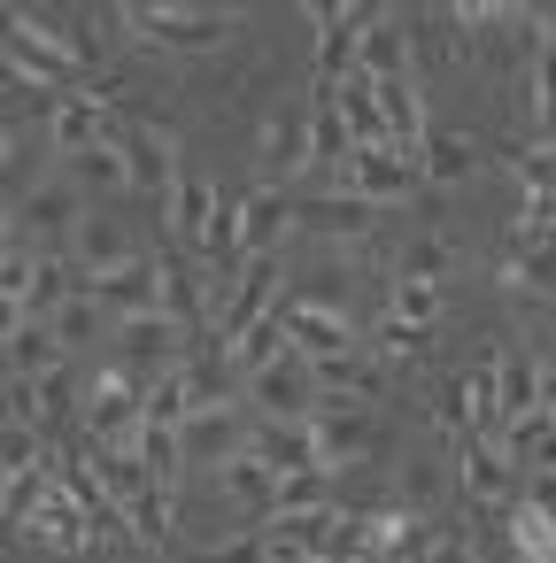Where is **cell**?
Segmentation results:
<instances>
[{
  "instance_id": "cell-29",
  "label": "cell",
  "mask_w": 556,
  "mask_h": 563,
  "mask_svg": "<svg viewBox=\"0 0 556 563\" xmlns=\"http://www.w3.org/2000/svg\"><path fill=\"white\" fill-rule=\"evenodd\" d=\"M209 217H217V194H209L201 178H178V186H171V232H178V240H201Z\"/></svg>"
},
{
  "instance_id": "cell-26",
  "label": "cell",
  "mask_w": 556,
  "mask_h": 563,
  "mask_svg": "<svg viewBox=\"0 0 556 563\" xmlns=\"http://www.w3.org/2000/svg\"><path fill=\"white\" fill-rule=\"evenodd\" d=\"M510 486V455H502V440H464V494L471 501H494Z\"/></svg>"
},
{
  "instance_id": "cell-2",
  "label": "cell",
  "mask_w": 556,
  "mask_h": 563,
  "mask_svg": "<svg viewBox=\"0 0 556 563\" xmlns=\"http://www.w3.org/2000/svg\"><path fill=\"white\" fill-rule=\"evenodd\" d=\"M248 440H255V424H248V409L240 401H225V409H194L186 424H178V448H186V471H225V463H240L248 455Z\"/></svg>"
},
{
  "instance_id": "cell-17",
  "label": "cell",
  "mask_w": 556,
  "mask_h": 563,
  "mask_svg": "<svg viewBox=\"0 0 556 563\" xmlns=\"http://www.w3.org/2000/svg\"><path fill=\"white\" fill-rule=\"evenodd\" d=\"M117 147H124V163H132V186H140V194H171V186H178L171 140H163L155 124H132V132H117Z\"/></svg>"
},
{
  "instance_id": "cell-16",
  "label": "cell",
  "mask_w": 556,
  "mask_h": 563,
  "mask_svg": "<svg viewBox=\"0 0 556 563\" xmlns=\"http://www.w3.org/2000/svg\"><path fill=\"white\" fill-rule=\"evenodd\" d=\"M217 494H225L232 509H248V517H263V525H271V509H279V471L248 448L240 463H225V471H217Z\"/></svg>"
},
{
  "instance_id": "cell-37",
  "label": "cell",
  "mask_w": 556,
  "mask_h": 563,
  "mask_svg": "<svg viewBox=\"0 0 556 563\" xmlns=\"http://www.w3.org/2000/svg\"><path fill=\"white\" fill-rule=\"evenodd\" d=\"M9 240H17V201L0 194V247H9Z\"/></svg>"
},
{
  "instance_id": "cell-38",
  "label": "cell",
  "mask_w": 556,
  "mask_h": 563,
  "mask_svg": "<svg viewBox=\"0 0 556 563\" xmlns=\"http://www.w3.org/2000/svg\"><path fill=\"white\" fill-rule=\"evenodd\" d=\"M9 155H17V140H9V124H0V163H9Z\"/></svg>"
},
{
  "instance_id": "cell-14",
  "label": "cell",
  "mask_w": 556,
  "mask_h": 563,
  "mask_svg": "<svg viewBox=\"0 0 556 563\" xmlns=\"http://www.w3.org/2000/svg\"><path fill=\"white\" fill-rule=\"evenodd\" d=\"M70 355H63V340H55V324L47 317H32L9 347H0V378H17V386H40L47 371H63Z\"/></svg>"
},
{
  "instance_id": "cell-35",
  "label": "cell",
  "mask_w": 556,
  "mask_h": 563,
  "mask_svg": "<svg viewBox=\"0 0 556 563\" xmlns=\"http://www.w3.org/2000/svg\"><path fill=\"white\" fill-rule=\"evenodd\" d=\"M425 563H479V548H471L464 532H440V540L425 548Z\"/></svg>"
},
{
  "instance_id": "cell-36",
  "label": "cell",
  "mask_w": 556,
  "mask_h": 563,
  "mask_svg": "<svg viewBox=\"0 0 556 563\" xmlns=\"http://www.w3.org/2000/svg\"><path fill=\"white\" fill-rule=\"evenodd\" d=\"M541 124L556 132V47H541Z\"/></svg>"
},
{
  "instance_id": "cell-12",
  "label": "cell",
  "mask_w": 556,
  "mask_h": 563,
  "mask_svg": "<svg viewBox=\"0 0 556 563\" xmlns=\"http://www.w3.org/2000/svg\"><path fill=\"white\" fill-rule=\"evenodd\" d=\"M279 324H286V340L302 347V355H340V347H356V324L340 317V309H317V301H279Z\"/></svg>"
},
{
  "instance_id": "cell-31",
  "label": "cell",
  "mask_w": 556,
  "mask_h": 563,
  "mask_svg": "<svg viewBox=\"0 0 556 563\" xmlns=\"http://www.w3.org/2000/svg\"><path fill=\"white\" fill-rule=\"evenodd\" d=\"M309 155H317V163H332V170L356 155V140H348V124L332 117V101H317V117H309Z\"/></svg>"
},
{
  "instance_id": "cell-23",
  "label": "cell",
  "mask_w": 556,
  "mask_h": 563,
  "mask_svg": "<svg viewBox=\"0 0 556 563\" xmlns=\"http://www.w3.org/2000/svg\"><path fill=\"white\" fill-rule=\"evenodd\" d=\"M502 455H510V471H556V417L548 409H533V417H517L510 432H502Z\"/></svg>"
},
{
  "instance_id": "cell-34",
  "label": "cell",
  "mask_w": 556,
  "mask_h": 563,
  "mask_svg": "<svg viewBox=\"0 0 556 563\" xmlns=\"http://www.w3.org/2000/svg\"><path fill=\"white\" fill-rule=\"evenodd\" d=\"M517 178L533 186V201H556V147H533V155L517 163Z\"/></svg>"
},
{
  "instance_id": "cell-15",
  "label": "cell",
  "mask_w": 556,
  "mask_h": 563,
  "mask_svg": "<svg viewBox=\"0 0 556 563\" xmlns=\"http://www.w3.org/2000/svg\"><path fill=\"white\" fill-rule=\"evenodd\" d=\"M317 371V394L325 401H379V363L363 347H340V355H309Z\"/></svg>"
},
{
  "instance_id": "cell-8",
  "label": "cell",
  "mask_w": 556,
  "mask_h": 563,
  "mask_svg": "<svg viewBox=\"0 0 556 563\" xmlns=\"http://www.w3.org/2000/svg\"><path fill=\"white\" fill-rule=\"evenodd\" d=\"M124 263H140L132 232H124L117 217L86 209V217H78V232H70V271H78V278L94 286V278H109V271H124Z\"/></svg>"
},
{
  "instance_id": "cell-10",
  "label": "cell",
  "mask_w": 556,
  "mask_h": 563,
  "mask_svg": "<svg viewBox=\"0 0 556 563\" xmlns=\"http://www.w3.org/2000/svg\"><path fill=\"white\" fill-rule=\"evenodd\" d=\"M356 70L371 86H402L410 78V24L402 16H371L363 40H356Z\"/></svg>"
},
{
  "instance_id": "cell-4",
  "label": "cell",
  "mask_w": 556,
  "mask_h": 563,
  "mask_svg": "<svg viewBox=\"0 0 556 563\" xmlns=\"http://www.w3.org/2000/svg\"><path fill=\"white\" fill-rule=\"evenodd\" d=\"M248 401H255V417H271V424H317V371H309V355L294 347L286 363H271L263 378H248Z\"/></svg>"
},
{
  "instance_id": "cell-18",
  "label": "cell",
  "mask_w": 556,
  "mask_h": 563,
  "mask_svg": "<svg viewBox=\"0 0 556 563\" xmlns=\"http://www.w3.org/2000/svg\"><path fill=\"white\" fill-rule=\"evenodd\" d=\"M240 217H248V255H279V240L302 224V209H294V194H286V186L248 194V201H240Z\"/></svg>"
},
{
  "instance_id": "cell-20",
  "label": "cell",
  "mask_w": 556,
  "mask_h": 563,
  "mask_svg": "<svg viewBox=\"0 0 556 563\" xmlns=\"http://www.w3.org/2000/svg\"><path fill=\"white\" fill-rule=\"evenodd\" d=\"M294 355V340H286V324L279 317H263V324H248L240 340H225V363H232V378L248 386V378H263L271 363H286Z\"/></svg>"
},
{
  "instance_id": "cell-6",
  "label": "cell",
  "mask_w": 556,
  "mask_h": 563,
  "mask_svg": "<svg viewBox=\"0 0 556 563\" xmlns=\"http://www.w3.org/2000/svg\"><path fill=\"white\" fill-rule=\"evenodd\" d=\"M124 24L148 32V40L171 47V55H209V47H225L232 9H124Z\"/></svg>"
},
{
  "instance_id": "cell-33",
  "label": "cell",
  "mask_w": 556,
  "mask_h": 563,
  "mask_svg": "<svg viewBox=\"0 0 556 563\" xmlns=\"http://www.w3.org/2000/svg\"><path fill=\"white\" fill-rule=\"evenodd\" d=\"M517 548H525V563H556V517L548 509H517Z\"/></svg>"
},
{
  "instance_id": "cell-39",
  "label": "cell",
  "mask_w": 556,
  "mask_h": 563,
  "mask_svg": "<svg viewBox=\"0 0 556 563\" xmlns=\"http://www.w3.org/2000/svg\"><path fill=\"white\" fill-rule=\"evenodd\" d=\"M0 532H9V517H0Z\"/></svg>"
},
{
  "instance_id": "cell-24",
  "label": "cell",
  "mask_w": 556,
  "mask_h": 563,
  "mask_svg": "<svg viewBox=\"0 0 556 563\" xmlns=\"http://www.w3.org/2000/svg\"><path fill=\"white\" fill-rule=\"evenodd\" d=\"M302 170H317V155H309V109H286L271 124V186H294Z\"/></svg>"
},
{
  "instance_id": "cell-32",
  "label": "cell",
  "mask_w": 556,
  "mask_h": 563,
  "mask_svg": "<svg viewBox=\"0 0 556 563\" xmlns=\"http://www.w3.org/2000/svg\"><path fill=\"white\" fill-rule=\"evenodd\" d=\"M124 525H132L148 548H163V540H171V486H148V494L124 509Z\"/></svg>"
},
{
  "instance_id": "cell-27",
  "label": "cell",
  "mask_w": 556,
  "mask_h": 563,
  "mask_svg": "<svg viewBox=\"0 0 556 563\" xmlns=\"http://www.w3.org/2000/svg\"><path fill=\"white\" fill-rule=\"evenodd\" d=\"M471 132H433L425 147H417V170L425 178H440V186H456V178H471Z\"/></svg>"
},
{
  "instance_id": "cell-19",
  "label": "cell",
  "mask_w": 556,
  "mask_h": 563,
  "mask_svg": "<svg viewBox=\"0 0 556 563\" xmlns=\"http://www.w3.org/2000/svg\"><path fill=\"white\" fill-rule=\"evenodd\" d=\"M101 140H117V132H109V109H101L94 93H63V101H55V147H63V163L86 155V147H101Z\"/></svg>"
},
{
  "instance_id": "cell-30",
  "label": "cell",
  "mask_w": 556,
  "mask_h": 563,
  "mask_svg": "<svg viewBox=\"0 0 556 563\" xmlns=\"http://www.w3.org/2000/svg\"><path fill=\"white\" fill-rule=\"evenodd\" d=\"M302 224H309V232H363V224H371V201L332 194V201H309V209H302Z\"/></svg>"
},
{
  "instance_id": "cell-9",
  "label": "cell",
  "mask_w": 556,
  "mask_h": 563,
  "mask_svg": "<svg viewBox=\"0 0 556 563\" xmlns=\"http://www.w3.org/2000/svg\"><path fill=\"white\" fill-rule=\"evenodd\" d=\"M101 309H109V324H132V317H155L163 309V263H124V271H109V278H94L86 286Z\"/></svg>"
},
{
  "instance_id": "cell-25",
  "label": "cell",
  "mask_w": 556,
  "mask_h": 563,
  "mask_svg": "<svg viewBox=\"0 0 556 563\" xmlns=\"http://www.w3.org/2000/svg\"><path fill=\"white\" fill-rule=\"evenodd\" d=\"M55 340H63V355H78V347H101V340H117V324H109V309L94 301V294H70L55 317Z\"/></svg>"
},
{
  "instance_id": "cell-11",
  "label": "cell",
  "mask_w": 556,
  "mask_h": 563,
  "mask_svg": "<svg viewBox=\"0 0 556 563\" xmlns=\"http://www.w3.org/2000/svg\"><path fill=\"white\" fill-rule=\"evenodd\" d=\"M78 217H86V201L70 194V178H40V186L17 201V224H24V232H40V240H63V247H70Z\"/></svg>"
},
{
  "instance_id": "cell-3",
  "label": "cell",
  "mask_w": 556,
  "mask_h": 563,
  "mask_svg": "<svg viewBox=\"0 0 556 563\" xmlns=\"http://www.w3.org/2000/svg\"><path fill=\"white\" fill-rule=\"evenodd\" d=\"M178 347H186V324L178 317H132V324H117V371L124 378H140V386H155L163 371H186L178 363Z\"/></svg>"
},
{
  "instance_id": "cell-7",
  "label": "cell",
  "mask_w": 556,
  "mask_h": 563,
  "mask_svg": "<svg viewBox=\"0 0 556 563\" xmlns=\"http://www.w3.org/2000/svg\"><path fill=\"white\" fill-rule=\"evenodd\" d=\"M417 163L402 155V147H356L348 163H340V186L356 194V201H371V209H386V201H410L417 194Z\"/></svg>"
},
{
  "instance_id": "cell-13",
  "label": "cell",
  "mask_w": 556,
  "mask_h": 563,
  "mask_svg": "<svg viewBox=\"0 0 556 563\" xmlns=\"http://www.w3.org/2000/svg\"><path fill=\"white\" fill-rule=\"evenodd\" d=\"M63 178H70V194H78V201H117V194H132V163H124V147H117V140H101V147L70 155V163H63Z\"/></svg>"
},
{
  "instance_id": "cell-5",
  "label": "cell",
  "mask_w": 556,
  "mask_h": 563,
  "mask_svg": "<svg viewBox=\"0 0 556 563\" xmlns=\"http://www.w3.org/2000/svg\"><path fill=\"white\" fill-rule=\"evenodd\" d=\"M78 424L94 432V448H132V440H140V424H148V386H140V378H124V371H109V378L86 394Z\"/></svg>"
},
{
  "instance_id": "cell-21",
  "label": "cell",
  "mask_w": 556,
  "mask_h": 563,
  "mask_svg": "<svg viewBox=\"0 0 556 563\" xmlns=\"http://www.w3.org/2000/svg\"><path fill=\"white\" fill-rule=\"evenodd\" d=\"M533 409H541V363L533 355H502L494 363V417H502V432L517 417H533Z\"/></svg>"
},
{
  "instance_id": "cell-28",
  "label": "cell",
  "mask_w": 556,
  "mask_h": 563,
  "mask_svg": "<svg viewBox=\"0 0 556 563\" xmlns=\"http://www.w3.org/2000/svg\"><path fill=\"white\" fill-rule=\"evenodd\" d=\"M132 455H140V471H148L155 486H178V478H186V448H178V432H163V424H140Z\"/></svg>"
},
{
  "instance_id": "cell-1",
  "label": "cell",
  "mask_w": 556,
  "mask_h": 563,
  "mask_svg": "<svg viewBox=\"0 0 556 563\" xmlns=\"http://www.w3.org/2000/svg\"><path fill=\"white\" fill-rule=\"evenodd\" d=\"M309 440H317V463L340 478V471H356V463L379 455V409L371 401H317Z\"/></svg>"
},
{
  "instance_id": "cell-22",
  "label": "cell",
  "mask_w": 556,
  "mask_h": 563,
  "mask_svg": "<svg viewBox=\"0 0 556 563\" xmlns=\"http://www.w3.org/2000/svg\"><path fill=\"white\" fill-rule=\"evenodd\" d=\"M279 478L286 471H317V440H309V424H271V417H255V440H248Z\"/></svg>"
}]
</instances>
